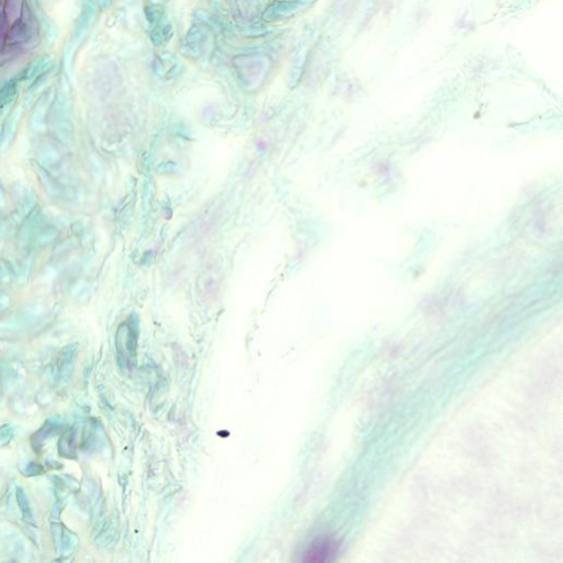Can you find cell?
<instances>
[{
    "label": "cell",
    "instance_id": "3",
    "mask_svg": "<svg viewBox=\"0 0 563 563\" xmlns=\"http://www.w3.org/2000/svg\"><path fill=\"white\" fill-rule=\"evenodd\" d=\"M206 41V36L203 30L196 26H193L184 40L182 51L188 56H197L202 52V48Z\"/></svg>",
    "mask_w": 563,
    "mask_h": 563
},
{
    "label": "cell",
    "instance_id": "8",
    "mask_svg": "<svg viewBox=\"0 0 563 563\" xmlns=\"http://www.w3.org/2000/svg\"><path fill=\"white\" fill-rule=\"evenodd\" d=\"M77 544L76 536L67 529H63V537L61 547H59L58 552H61L64 556H67L72 554L73 550L75 549V546Z\"/></svg>",
    "mask_w": 563,
    "mask_h": 563
},
{
    "label": "cell",
    "instance_id": "14",
    "mask_svg": "<svg viewBox=\"0 0 563 563\" xmlns=\"http://www.w3.org/2000/svg\"><path fill=\"white\" fill-rule=\"evenodd\" d=\"M151 1L154 3H156V2H158V0H151Z\"/></svg>",
    "mask_w": 563,
    "mask_h": 563
},
{
    "label": "cell",
    "instance_id": "13",
    "mask_svg": "<svg viewBox=\"0 0 563 563\" xmlns=\"http://www.w3.org/2000/svg\"><path fill=\"white\" fill-rule=\"evenodd\" d=\"M2 199V192H1V188H0V201Z\"/></svg>",
    "mask_w": 563,
    "mask_h": 563
},
{
    "label": "cell",
    "instance_id": "10",
    "mask_svg": "<svg viewBox=\"0 0 563 563\" xmlns=\"http://www.w3.org/2000/svg\"><path fill=\"white\" fill-rule=\"evenodd\" d=\"M14 96H16V91L13 87H4L0 94V108L6 107L8 103L11 102L14 99Z\"/></svg>",
    "mask_w": 563,
    "mask_h": 563
},
{
    "label": "cell",
    "instance_id": "6",
    "mask_svg": "<svg viewBox=\"0 0 563 563\" xmlns=\"http://www.w3.org/2000/svg\"><path fill=\"white\" fill-rule=\"evenodd\" d=\"M77 438V431L75 427L71 428V429L64 432L61 440L58 442V451L59 455L63 456L66 459H74L76 457V441Z\"/></svg>",
    "mask_w": 563,
    "mask_h": 563
},
{
    "label": "cell",
    "instance_id": "12",
    "mask_svg": "<svg viewBox=\"0 0 563 563\" xmlns=\"http://www.w3.org/2000/svg\"><path fill=\"white\" fill-rule=\"evenodd\" d=\"M43 469L41 467V465L37 464V463L34 462H30L27 464L26 469L22 470L23 474H26V476H34V475H39L43 473Z\"/></svg>",
    "mask_w": 563,
    "mask_h": 563
},
{
    "label": "cell",
    "instance_id": "2",
    "mask_svg": "<svg viewBox=\"0 0 563 563\" xmlns=\"http://www.w3.org/2000/svg\"><path fill=\"white\" fill-rule=\"evenodd\" d=\"M63 427V421L59 419L58 417H52L43 423V426L34 433L31 438V443L34 450H41L44 443H46L50 438L54 437L58 432V430Z\"/></svg>",
    "mask_w": 563,
    "mask_h": 563
},
{
    "label": "cell",
    "instance_id": "4",
    "mask_svg": "<svg viewBox=\"0 0 563 563\" xmlns=\"http://www.w3.org/2000/svg\"><path fill=\"white\" fill-rule=\"evenodd\" d=\"M300 9V3L295 0H282L276 1L268 6L263 13L264 20H276L291 17L292 14Z\"/></svg>",
    "mask_w": 563,
    "mask_h": 563
},
{
    "label": "cell",
    "instance_id": "9",
    "mask_svg": "<svg viewBox=\"0 0 563 563\" xmlns=\"http://www.w3.org/2000/svg\"><path fill=\"white\" fill-rule=\"evenodd\" d=\"M14 436V428L10 423H4L0 427V447L6 446Z\"/></svg>",
    "mask_w": 563,
    "mask_h": 563
},
{
    "label": "cell",
    "instance_id": "1",
    "mask_svg": "<svg viewBox=\"0 0 563 563\" xmlns=\"http://www.w3.org/2000/svg\"><path fill=\"white\" fill-rule=\"evenodd\" d=\"M341 545L335 536L320 535L304 547L301 561L305 563H327L337 559Z\"/></svg>",
    "mask_w": 563,
    "mask_h": 563
},
{
    "label": "cell",
    "instance_id": "5",
    "mask_svg": "<svg viewBox=\"0 0 563 563\" xmlns=\"http://www.w3.org/2000/svg\"><path fill=\"white\" fill-rule=\"evenodd\" d=\"M76 357V346H68L59 353L57 361V376L61 381H67L72 374Z\"/></svg>",
    "mask_w": 563,
    "mask_h": 563
},
{
    "label": "cell",
    "instance_id": "11",
    "mask_svg": "<svg viewBox=\"0 0 563 563\" xmlns=\"http://www.w3.org/2000/svg\"><path fill=\"white\" fill-rule=\"evenodd\" d=\"M146 14L149 21L151 23H156L163 16V10L160 7L153 6V7H147Z\"/></svg>",
    "mask_w": 563,
    "mask_h": 563
},
{
    "label": "cell",
    "instance_id": "7",
    "mask_svg": "<svg viewBox=\"0 0 563 563\" xmlns=\"http://www.w3.org/2000/svg\"><path fill=\"white\" fill-rule=\"evenodd\" d=\"M17 501L20 507V511L22 512L23 519L28 522H33V512L32 508L30 506V503L28 500V496L22 488H17Z\"/></svg>",
    "mask_w": 563,
    "mask_h": 563
}]
</instances>
